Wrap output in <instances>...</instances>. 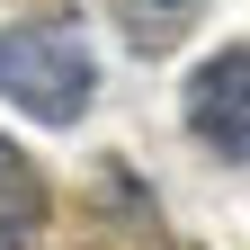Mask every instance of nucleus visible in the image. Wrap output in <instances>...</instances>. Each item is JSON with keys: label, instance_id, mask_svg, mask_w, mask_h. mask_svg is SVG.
I'll return each instance as SVG.
<instances>
[{"label": "nucleus", "instance_id": "nucleus-5", "mask_svg": "<svg viewBox=\"0 0 250 250\" xmlns=\"http://www.w3.org/2000/svg\"><path fill=\"white\" fill-rule=\"evenodd\" d=\"M197 9H206V0H107V18H116V27H125V36H134L143 54L179 45L188 27H197Z\"/></svg>", "mask_w": 250, "mask_h": 250}, {"label": "nucleus", "instance_id": "nucleus-2", "mask_svg": "<svg viewBox=\"0 0 250 250\" xmlns=\"http://www.w3.org/2000/svg\"><path fill=\"white\" fill-rule=\"evenodd\" d=\"M188 125H197L224 161H250V45H224L214 62H197V81H188Z\"/></svg>", "mask_w": 250, "mask_h": 250}, {"label": "nucleus", "instance_id": "nucleus-4", "mask_svg": "<svg viewBox=\"0 0 250 250\" xmlns=\"http://www.w3.org/2000/svg\"><path fill=\"white\" fill-rule=\"evenodd\" d=\"M36 232H45V179L0 134V250H36Z\"/></svg>", "mask_w": 250, "mask_h": 250}, {"label": "nucleus", "instance_id": "nucleus-3", "mask_svg": "<svg viewBox=\"0 0 250 250\" xmlns=\"http://www.w3.org/2000/svg\"><path fill=\"white\" fill-rule=\"evenodd\" d=\"M81 250H170L161 214H152L143 179L125 161H99L89 170V214H81Z\"/></svg>", "mask_w": 250, "mask_h": 250}, {"label": "nucleus", "instance_id": "nucleus-1", "mask_svg": "<svg viewBox=\"0 0 250 250\" xmlns=\"http://www.w3.org/2000/svg\"><path fill=\"white\" fill-rule=\"evenodd\" d=\"M89 45L72 36L62 18H36V27H9L0 36V99L45 116V125H72L89 107Z\"/></svg>", "mask_w": 250, "mask_h": 250}]
</instances>
